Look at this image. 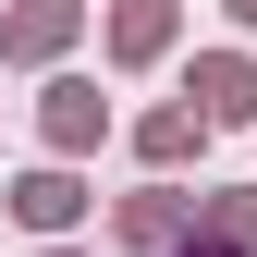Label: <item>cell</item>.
<instances>
[{
    "label": "cell",
    "instance_id": "cell-1",
    "mask_svg": "<svg viewBox=\"0 0 257 257\" xmlns=\"http://www.w3.org/2000/svg\"><path fill=\"white\" fill-rule=\"evenodd\" d=\"M37 147H49V159H98V147H110L98 74H61V61H49V86H37Z\"/></svg>",
    "mask_w": 257,
    "mask_h": 257
},
{
    "label": "cell",
    "instance_id": "cell-2",
    "mask_svg": "<svg viewBox=\"0 0 257 257\" xmlns=\"http://www.w3.org/2000/svg\"><path fill=\"white\" fill-rule=\"evenodd\" d=\"M0 196H13V220L49 245V233H86L98 184H86V159H37V172H13V184H0Z\"/></svg>",
    "mask_w": 257,
    "mask_h": 257
},
{
    "label": "cell",
    "instance_id": "cell-3",
    "mask_svg": "<svg viewBox=\"0 0 257 257\" xmlns=\"http://www.w3.org/2000/svg\"><path fill=\"white\" fill-rule=\"evenodd\" d=\"M184 233H196V196H184L172 172L135 184V196H110V245H122V257H172Z\"/></svg>",
    "mask_w": 257,
    "mask_h": 257
},
{
    "label": "cell",
    "instance_id": "cell-4",
    "mask_svg": "<svg viewBox=\"0 0 257 257\" xmlns=\"http://www.w3.org/2000/svg\"><path fill=\"white\" fill-rule=\"evenodd\" d=\"M74 37H86V0H13L0 13V74H49Z\"/></svg>",
    "mask_w": 257,
    "mask_h": 257
},
{
    "label": "cell",
    "instance_id": "cell-5",
    "mask_svg": "<svg viewBox=\"0 0 257 257\" xmlns=\"http://www.w3.org/2000/svg\"><path fill=\"white\" fill-rule=\"evenodd\" d=\"M98 49H110V74H159V61L184 49V0H110Z\"/></svg>",
    "mask_w": 257,
    "mask_h": 257
},
{
    "label": "cell",
    "instance_id": "cell-6",
    "mask_svg": "<svg viewBox=\"0 0 257 257\" xmlns=\"http://www.w3.org/2000/svg\"><path fill=\"white\" fill-rule=\"evenodd\" d=\"M184 98H196L208 122H233V135H245V122H257V61H245V49H196Z\"/></svg>",
    "mask_w": 257,
    "mask_h": 257
},
{
    "label": "cell",
    "instance_id": "cell-7",
    "mask_svg": "<svg viewBox=\"0 0 257 257\" xmlns=\"http://www.w3.org/2000/svg\"><path fill=\"white\" fill-rule=\"evenodd\" d=\"M208 135H220V122H208L196 98H159V110H135V159H147V172H184Z\"/></svg>",
    "mask_w": 257,
    "mask_h": 257
},
{
    "label": "cell",
    "instance_id": "cell-8",
    "mask_svg": "<svg viewBox=\"0 0 257 257\" xmlns=\"http://www.w3.org/2000/svg\"><path fill=\"white\" fill-rule=\"evenodd\" d=\"M196 233H208V245H245V257H257V184H196Z\"/></svg>",
    "mask_w": 257,
    "mask_h": 257
},
{
    "label": "cell",
    "instance_id": "cell-9",
    "mask_svg": "<svg viewBox=\"0 0 257 257\" xmlns=\"http://www.w3.org/2000/svg\"><path fill=\"white\" fill-rule=\"evenodd\" d=\"M172 257H245V245H208V233H184V245H172Z\"/></svg>",
    "mask_w": 257,
    "mask_h": 257
},
{
    "label": "cell",
    "instance_id": "cell-10",
    "mask_svg": "<svg viewBox=\"0 0 257 257\" xmlns=\"http://www.w3.org/2000/svg\"><path fill=\"white\" fill-rule=\"evenodd\" d=\"M220 13H233V25H245V37H257V0H220Z\"/></svg>",
    "mask_w": 257,
    "mask_h": 257
},
{
    "label": "cell",
    "instance_id": "cell-11",
    "mask_svg": "<svg viewBox=\"0 0 257 257\" xmlns=\"http://www.w3.org/2000/svg\"><path fill=\"white\" fill-rule=\"evenodd\" d=\"M37 257H86V245H74V233H49V245H37Z\"/></svg>",
    "mask_w": 257,
    "mask_h": 257
}]
</instances>
